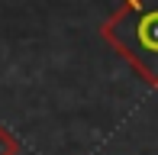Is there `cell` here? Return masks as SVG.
I'll use <instances>...</instances> for the list:
<instances>
[{
  "instance_id": "obj_2",
  "label": "cell",
  "mask_w": 158,
  "mask_h": 155,
  "mask_svg": "<svg viewBox=\"0 0 158 155\" xmlns=\"http://www.w3.org/2000/svg\"><path fill=\"white\" fill-rule=\"evenodd\" d=\"M0 155H19V142L6 126H0Z\"/></svg>"
},
{
  "instance_id": "obj_1",
  "label": "cell",
  "mask_w": 158,
  "mask_h": 155,
  "mask_svg": "<svg viewBox=\"0 0 158 155\" xmlns=\"http://www.w3.org/2000/svg\"><path fill=\"white\" fill-rule=\"evenodd\" d=\"M103 42L158 90V0H119L100 26Z\"/></svg>"
}]
</instances>
